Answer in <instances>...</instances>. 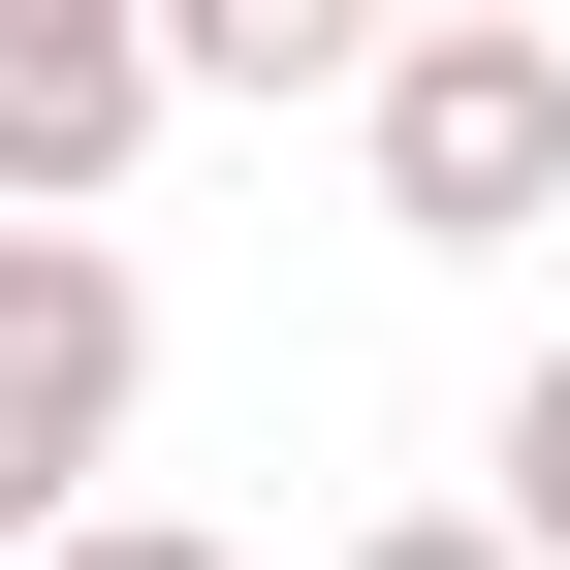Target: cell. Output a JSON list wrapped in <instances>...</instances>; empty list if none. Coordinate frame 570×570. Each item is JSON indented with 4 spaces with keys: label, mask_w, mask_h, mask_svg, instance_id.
<instances>
[{
    "label": "cell",
    "mask_w": 570,
    "mask_h": 570,
    "mask_svg": "<svg viewBox=\"0 0 570 570\" xmlns=\"http://www.w3.org/2000/svg\"><path fill=\"white\" fill-rule=\"evenodd\" d=\"M127 381H159V285H127L96 223H32V190H0V570H32L63 508H96Z\"/></svg>",
    "instance_id": "obj_2"
},
{
    "label": "cell",
    "mask_w": 570,
    "mask_h": 570,
    "mask_svg": "<svg viewBox=\"0 0 570 570\" xmlns=\"http://www.w3.org/2000/svg\"><path fill=\"white\" fill-rule=\"evenodd\" d=\"M475 508H508V539L570 570V317H539V381H508V444H475Z\"/></svg>",
    "instance_id": "obj_5"
},
{
    "label": "cell",
    "mask_w": 570,
    "mask_h": 570,
    "mask_svg": "<svg viewBox=\"0 0 570 570\" xmlns=\"http://www.w3.org/2000/svg\"><path fill=\"white\" fill-rule=\"evenodd\" d=\"M127 32H159V96H348L381 0H127Z\"/></svg>",
    "instance_id": "obj_4"
},
{
    "label": "cell",
    "mask_w": 570,
    "mask_h": 570,
    "mask_svg": "<svg viewBox=\"0 0 570 570\" xmlns=\"http://www.w3.org/2000/svg\"><path fill=\"white\" fill-rule=\"evenodd\" d=\"M127 159H159V32H127V0H0V190L96 223Z\"/></svg>",
    "instance_id": "obj_3"
},
{
    "label": "cell",
    "mask_w": 570,
    "mask_h": 570,
    "mask_svg": "<svg viewBox=\"0 0 570 570\" xmlns=\"http://www.w3.org/2000/svg\"><path fill=\"white\" fill-rule=\"evenodd\" d=\"M32 570H223V539H190V508H63Z\"/></svg>",
    "instance_id": "obj_7"
},
{
    "label": "cell",
    "mask_w": 570,
    "mask_h": 570,
    "mask_svg": "<svg viewBox=\"0 0 570 570\" xmlns=\"http://www.w3.org/2000/svg\"><path fill=\"white\" fill-rule=\"evenodd\" d=\"M539 32H570V0H539Z\"/></svg>",
    "instance_id": "obj_9"
},
{
    "label": "cell",
    "mask_w": 570,
    "mask_h": 570,
    "mask_svg": "<svg viewBox=\"0 0 570 570\" xmlns=\"http://www.w3.org/2000/svg\"><path fill=\"white\" fill-rule=\"evenodd\" d=\"M381 32H412V0H381Z\"/></svg>",
    "instance_id": "obj_8"
},
{
    "label": "cell",
    "mask_w": 570,
    "mask_h": 570,
    "mask_svg": "<svg viewBox=\"0 0 570 570\" xmlns=\"http://www.w3.org/2000/svg\"><path fill=\"white\" fill-rule=\"evenodd\" d=\"M348 570H539V539H508V508H381Z\"/></svg>",
    "instance_id": "obj_6"
},
{
    "label": "cell",
    "mask_w": 570,
    "mask_h": 570,
    "mask_svg": "<svg viewBox=\"0 0 570 570\" xmlns=\"http://www.w3.org/2000/svg\"><path fill=\"white\" fill-rule=\"evenodd\" d=\"M348 127H381V223L412 254H539L570 223V32L539 0H412V32L348 63Z\"/></svg>",
    "instance_id": "obj_1"
}]
</instances>
